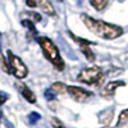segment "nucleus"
Wrapping results in <instances>:
<instances>
[{
  "mask_svg": "<svg viewBox=\"0 0 128 128\" xmlns=\"http://www.w3.org/2000/svg\"><path fill=\"white\" fill-rule=\"evenodd\" d=\"M81 19H82L83 24L86 26L94 35L99 36L101 38L115 40V38H118L119 36L123 35V28L120 26L112 24V23H108V22H104V20L95 19V18L90 17L86 13L81 14Z\"/></svg>",
  "mask_w": 128,
  "mask_h": 128,
  "instance_id": "1",
  "label": "nucleus"
},
{
  "mask_svg": "<svg viewBox=\"0 0 128 128\" xmlns=\"http://www.w3.org/2000/svg\"><path fill=\"white\" fill-rule=\"evenodd\" d=\"M36 41L41 46L42 52H44V56L54 66V68L59 72L64 70L66 63H64V60L60 55V51H59L58 46L52 42V40H50L46 36H38V37H36Z\"/></svg>",
  "mask_w": 128,
  "mask_h": 128,
  "instance_id": "2",
  "label": "nucleus"
},
{
  "mask_svg": "<svg viewBox=\"0 0 128 128\" xmlns=\"http://www.w3.org/2000/svg\"><path fill=\"white\" fill-rule=\"evenodd\" d=\"M6 58H8V63L10 67V72L12 74H14V77L18 80H23L28 76V68L23 63V60L19 56H17L12 50L6 51Z\"/></svg>",
  "mask_w": 128,
  "mask_h": 128,
  "instance_id": "3",
  "label": "nucleus"
},
{
  "mask_svg": "<svg viewBox=\"0 0 128 128\" xmlns=\"http://www.w3.org/2000/svg\"><path fill=\"white\" fill-rule=\"evenodd\" d=\"M77 80L86 84H99L104 80V74H102V70L100 67L92 66V67L82 69L81 73L78 74Z\"/></svg>",
  "mask_w": 128,
  "mask_h": 128,
  "instance_id": "4",
  "label": "nucleus"
},
{
  "mask_svg": "<svg viewBox=\"0 0 128 128\" xmlns=\"http://www.w3.org/2000/svg\"><path fill=\"white\" fill-rule=\"evenodd\" d=\"M69 36L73 38V41L74 42H77L78 44V46H80V49H81V51L83 52V55L86 56V59L88 60V62H95V54H94V51L90 49V46L91 45H95L96 42H92V41H90V40H86V38H82V37H78V36H76L74 34H72V32L69 31Z\"/></svg>",
  "mask_w": 128,
  "mask_h": 128,
  "instance_id": "5",
  "label": "nucleus"
},
{
  "mask_svg": "<svg viewBox=\"0 0 128 128\" xmlns=\"http://www.w3.org/2000/svg\"><path fill=\"white\" fill-rule=\"evenodd\" d=\"M67 91L70 95V98L77 102H84L94 96V94L91 91H87L82 87H77V86H67Z\"/></svg>",
  "mask_w": 128,
  "mask_h": 128,
  "instance_id": "6",
  "label": "nucleus"
},
{
  "mask_svg": "<svg viewBox=\"0 0 128 128\" xmlns=\"http://www.w3.org/2000/svg\"><path fill=\"white\" fill-rule=\"evenodd\" d=\"M123 86H126L124 81H112L109 83H106V86L101 90L100 95L102 96V98H105V99H110V98L114 96L115 90L118 87H123Z\"/></svg>",
  "mask_w": 128,
  "mask_h": 128,
  "instance_id": "7",
  "label": "nucleus"
},
{
  "mask_svg": "<svg viewBox=\"0 0 128 128\" xmlns=\"http://www.w3.org/2000/svg\"><path fill=\"white\" fill-rule=\"evenodd\" d=\"M17 88L19 90V92L22 94V96L28 101V102H31V104H35L36 102V96H35V94L32 92L24 83H17Z\"/></svg>",
  "mask_w": 128,
  "mask_h": 128,
  "instance_id": "8",
  "label": "nucleus"
},
{
  "mask_svg": "<svg viewBox=\"0 0 128 128\" xmlns=\"http://www.w3.org/2000/svg\"><path fill=\"white\" fill-rule=\"evenodd\" d=\"M38 6H40V9L42 10V12L46 13L48 16H50V17L56 16V12H55L54 6H52L51 3H49L48 0H38Z\"/></svg>",
  "mask_w": 128,
  "mask_h": 128,
  "instance_id": "9",
  "label": "nucleus"
},
{
  "mask_svg": "<svg viewBox=\"0 0 128 128\" xmlns=\"http://www.w3.org/2000/svg\"><path fill=\"white\" fill-rule=\"evenodd\" d=\"M113 109H106V110H104V112H101L100 114H99V120H100V123H102V124H109L110 122H112V119H113Z\"/></svg>",
  "mask_w": 128,
  "mask_h": 128,
  "instance_id": "10",
  "label": "nucleus"
},
{
  "mask_svg": "<svg viewBox=\"0 0 128 128\" xmlns=\"http://www.w3.org/2000/svg\"><path fill=\"white\" fill-rule=\"evenodd\" d=\"M110 0H90V4L96 9L99 10V12H101V10H104L106 6H108Z\"/></svg>",
  "mask_w": 128,
  "mask_h": 128,
  "instance_id": "11",
  "label": "nucleus"
},
{
  "mask_svg": "<svg viewBox=\"0 0 128 128\" xmlns=\"http://www.w3.org/2000/svg\"><path fill=\"white\" fill-rule=\"evenodd\" d=\"M51 90L54 91L55 94H64L67 91V86L63 82H54L51 86Z\"/></svg>",
  "mask_w": 128,
  "mask_h": 128,
  "instance_id": "12",
  "label": "nucleus"
},
{
  "mask_svg": "<svg viewBox=\"0 0 128 128\" xmlns=\"http://www.w3.org/2000/svg\"><path fill=\"white\" fill-rule=\"evenodd\" d=\"M126 123H128V109H124L120 114H119V118L118 122H116V127H122Z\"/></svg>",
  "mask_w": 128,
  "mask_h": 128,
  "instance_id": "13",
  "label": "nucleus"
},
{
  "mask_svg": "<svg viewBox=\"0 0 128 128\" xmlns=\"http://www.w3.org/2000/svg\"><path fill=\"white\" fill-rule=\"evenodd\" d=\"M34 23L35 22H32V20H30V19H23L22 20V26H24L26 28H28L31 31V34L34 35V36H36L37 35V30H36V27H35Z\"/></svg>",
  "mask_w": 128,
  "mask_h": 128,
  "instance_id": "14",
  "label": "nucleus"
},
{
  "mask_svg": "<svg viewBox=\"0 0 128 128\" xmlns=\"http://www.w3.org/2000/svg\"><path fill=\"white\" fill-rule=\"evenodd\" d=\"M0 68H2L5 73H8V74H10L12 72H10V67H9V63L5 60V58L0 54Z\"/></svg>",
  "mask_w": 128,
  "mask_h": 128,
  "instance_id": "15",
  "label": "nucleus"
},
{
  "mask_svg": "<svg viewBox=\"0 0 128 128\" xmlns=\"http://www.w3.org/2000/svg\"><path fill=\"white\" fill-rule=\"evenodd\" d=\"M40 118H41V115H40L38 113L32 112V113L28 115V122H30V124H35V123H37V122L40 120Z\"/></svg>",
  "mask_w": 128,
  "mask_h": 128,
  "instance_id": "16",
  "label": "nucleus"
},
{
  "mask_svg": "<svg viewBox=\"0 0 128 128\" xmlns=\"http://www.w3.org/2000/svg\"><path fill=\"white\" fill-rule=\"evenodd\" d=\"M45 98H46L48 100H54V99H55L54 91H52L51 88H50V90H46V91H45Z\"/></svg>",
  "mask_w": 128,
  "mask_h": 128,
  "instance_id": "17",
  "label": "nucleus"
},
{
  "mask_svg": "<svg viewBox=\"0 0 128 128\" xmlns=\"http://www.w3.org/2000/svg\"><path fill=\"white\" fill-rule=\"evenodd\" d=\"M26 4L30 8H36L38 6V0H26Z\"/></svg>",
  "mask_w": 128,
  "mask_h": 128,
  "instance_id": "18",
  "label": "nucleus"
},
{
  "mask_svg": "<svg viewBox=\"0 0 128 128\" xmlns=\"http://www.w3.org/2000/svg\"><path fill=\"white\" fill-rule=\"evenodd\" d=\"M51 123H52V126H54L55 128H66V127H64V126L62 124V122H60V120H58L56 118H52Z\"/></svg>",
  "mask_w": 128,
  "mask_h": 128,
  "instance_id": "19",
  "label": "nucleus"
},
{
  "mask_svg": "<svg viewBox=\"0 0 128 128\" xmlns=\"http://www.w3.org/2000/svg\"><path fill=\"white\" fill-rule=\"evenodd\" d=\"M30 16H31L32 18L35 19V22H40V20H41V16H40L38 13H35V12H31V13H30Z\"/></svg>",
  "mask_w": 128,
  "mask_h": 128,
  "instance_id": "20",
  "label": "nucleus"
},
{
  "mask_svg": "<svg viewBox=\"0 0 128 128\" xmlns=\"http://www.w3.org/2000/svg\"><path fill=\"white\" fill-rule=\"evenodd\" d=\"M8 98H9L8 95H5L4 92H0V105H3V104L8 100Z\"/></svg>",
  "mask_w": 128,
  "mask_h": 128,
  "instance_id": "21",
  "label": "nucleus"
},
{
  "mask_svg": "<svg viewBox=\"0 0 128 128\" xmlns=\"http://www.w3.org/2000/svg\"><path fill=\"white\" fill-rule=\"evenodd\" d=\"M0 45H2V34H0Z\"/></svg>",
  "mask_w": 128,
  "mask_h": 128,
  "instance_id": "22",
  "label": "nucleus"
},
{
  "mask_svg": "<svg viewBox=\"0 0 128 128\" xmlns=\"http://www.w3.org/2000/svg\"><path fill=\"white\" fill-rule=\"evenodd\" d=\"M2 116H3V115H2V112H0V122H2Z\"/></svg>",
  "mask_w": 128,
  "mask_h": 128,
  "instance_id": "23",
  "label": "nucleus"
},
{
  "mask_svg": "<svg viewBox=\"0 0 128 128\" xmlns=\"http://www.w3.org/2000/svg\"><path fill=\"white\" fill-rule=\"evenodd\" d=\"M105 128H109V127H105Z\"/></svg>",
  "mask_w": 128,
  "mask_h": 128,
  "instance_id": "24",
  "label": "nucleus"
},
{
  "mask_svg": "<svg viewBox=\"0 0 128 128\" xmlns=\"http://www.w3.org/2000/svg\"><path fill=\"white\" fill-rule=\"evenodd\" d=\"M60 2H62V0H60Z\"/></svg>",
  "mask_w": 128,
  "mask_h": 128,
  "instance_id": "25",
  "label": "nucleus"
}]
</instances>
